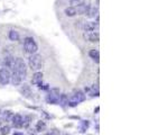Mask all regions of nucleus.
Returning <instances> with one entry per match:
<instances>
[{
  "instance_id": "nucleus-2",
  "label": "nucleus",
  "mask_w": 149,
  "mask_h": 135,
  "mask_svg": "<svg viewBox=\"0 0 149 135\" xmlns=\"http://www.w3.org/2000/svg\"><path fill=\"white\" fill-rule=\"evenodd\" d=\"M14 71L17 72L18 75L22 77V80L26 79V75H27V68H26V63L24 62V60H22V58H16L15 59Z\"/></svg>"
},
{
  "instance_id": "nucleus-6",
  "label": "nucleus",
  "mask_w": 149,
  "mask_h": 135,
  "mask_svg": "<svg viewBox=\"0 0 149 135\" xmlns=\"http://www.w3.org/2000/svg\"><path fill=\"white\" fill-rule=\"evenodd\" d=\"M97 27H99V22H84L82 30L84 32H95Z\"/></svg>"
},
{
  "instance_id": "nucleus-24",
  "label": "nucleus",
  "mask_w": 149,
  "mask_h": 135,
  "mask_svg": "<svg viewBox=\"0 0 149 135\" xmlns=\"http://www.w3.org/2000/svg\"><path fill=\"white\" fill-rule=\"evenodd\" d=\"M83 25H84V22H83V20H79V22H76V24H75V26H76L77 28H80V30L83 28Z\"/></svg>"
},
{
  "instance_id": "nucleus-15",
  "label": "nucleus",
  "mask_w": 149,
  "mask_h": 135,
  "mask_svg": "<svg viewBox=\"0 0 149 135\" xmlns=\"http://www.w3.org/2000/svg\"><path fill=\"white\" fill-rule=\"evenodd\" d=\"M89 55L95 61V62H99V59H100V54H99V51L97 50H91L89 52Z\"/></svg>"
},
{
  "instance_id": "nucleus-9",
  "label": "nucleus",
  "mask_w": 149,
  "mask_h": 135,
  "mask_svg": "<svg viewBox=\"0 0 149 135\" xmlns=\"http://www.w3.org/2000/svg\"><path fill=\"white\" fill-rule=\"evenodd\" d=\"M11 122H13L14 127H16V128L22 127V115H19V114H15V115H13V117H11Z\"/></svg>"
},
{
  "instance_id": "nucleus-17",
  "label": "nucleus",
  "mask_w": 149,
  "mask_h": 135,
  "mask_svg": "<svg viewBox=\"0 0 149 135\" xmlns=\"http://www.w3.org/2000/svg\"><path fill=\"white\" fill-rule=\"evenodd\" d=\"M20 92H22L24 96H26V97H28L29 95H31V90H30V88L27 84H24L22 86V89H20Z\"/></svg>"
},
{
  "instance_id": "nucleus-27",
  "label": "nucleus",
  "mask_w": 149,
  "mask_h": 135,
  "mask_svg": "<svg viewBox=\"0 0 149 135\" xmlns=\"http://www.w3.org/2000/svg\"><path fill=\"white\" fill-rule=\"evenodd\" d=\"M0 115H1V110H0Z\"/></svg>"
},
{
  "instance_id": "nucleus-3",
  "label": "nucleus",
  "mask_w": 149,
  "mask_h": 135,
  "mask_svg": "<svg viewBox=\"0 0 149 135\" xmlns=\"http://www.w3.org/2000/svg\"><path fill=\"white\" fill-rule=\"evenodd\" d=\"M24 47L26 50V52L29 54H35L38 50V45L35 42V39L33 37H26L24 42Z\"/></svg>"
},
{
  "instance_id": "nucleus-22",
  "label": "nucleus",
  "mask_w": 149,
  "mask_h": 135,
  "mask_svg": "<svg viewBox=\"0 0 149 135\" xmlns=\"http://www.w3.org/2000/svg\"><path fill=\"white\" fill-rule=\"evenodd\" d=\"M30 124V117L29 116H26L22 118V127H28Z\"/></svg>"
},
{
  "instance_id": "nucleus-12",
  "label": "nucleus",
  "mask_w": 149,
  "mask_h": 135,
  "mask_svg": "<svg viewBox=\"0 0 149 135\" xmlns=\"http://www.w3.org/2000/svg\"><path fill=\"white\" fill-rule=\"evenodd\" d=\"M97 14H99L97 7H91V6H90L89 10H88V14H86V15L89 16L90 18H94V17H97Z\"/></svg>"
},
{
  "instance_id": "nucleus-8",
  "label": "nucleus",
  "mask_w": 149,
  "mask_h": 135,
  "mask_svg": "<svg viewBox=\"0 0 149 135\" xmlns=\"http://www.w3.org/2000/svg\"><path fill=\"white\" fill-rule=\"evenodd\" d=\"M42 82H43V73L39 71L35 72L33 75V79H31V83L35 86H38V87H42Z\"/></svg>"
},
{
  "instance_id": "nucleus-18",
  "label": "nucleus",
  "mask_w": 149,
  "mask_h": 135,
  "mask_svg": "<svg viewBox=\"0 0 149 135\" xmlns=\"http://www.w3.org/2000/svg\"><path fill=\"white\" fill-rule=\"evenodd\" d=\"M46 128V124H45L43 120H38L37 124H36V131L37 132H42Z\"/></svg>"
},
{
  "instance_id": "nucleus-4",
  "label": "nucleus",
  "mask_w": 149,
  "mask_h": 135,
  "mask_svg": "<svg viewBox=\"0 0 149 135\" xmlns=\"http://www.w3.org/2000/svg\"><path fill=\"white\" fill-rule=\"evenodd\" d=\"M9 82H10V72L2 63H0V83L2 86H6Z\"/></svg>"
},
{
  "instance_id": "nucleus-19",
  "label": "nucleus",
  "mask_w": 149,
  "mask_h": 135,
  "mask_svg": "<svg viewBox=\"0 0 149 135\" xmlns=\"http://www.w3.org/2000/svg\"><path fill=\"white\" fill-rule=\"evenodd\" d=\"M2 114V117H3V120H11V117H13V112H10V110H5V112H1Z\"/></svg>"
},
{
  "instance_id": "nucleus-21",
  "label": "nucleus",
  "mask_w": 149,
  "mask_h": 135,
  "mask_svg": "<svg viewBox=\"0 0 149 135\" xmlns=\"http://www.w3.org/2000/svg\"><path fill=\"white\" fill-rule=\"evenodd\" d=\"M58 101H60V104H62L63 106H65V105H67V104H68V99H67V97L65 96V95H62V96H60Z\"/></svg>"
},
{
  "instance_id": "nucleus-5",
  "label": "nucleus",
  "mask_w": 149,
  "mask_h": 135,
  "mask_svg": "<svg viewBox=\"0 0 149 135\" xmlns=\"http://www.w3.org/2000/svg\"><path fill=\"white\" fill-rule=\"evenodd\" d=\"M83 37L85 41L88 42H93V43H97L100 39V35L97 32H84L83 34Z\"/></svg>"
},
{
  "instance_id": "nucleus-16",
  "label": "nucleus",
  "mask_w": 149,
  "mask_h": 135,
  "mask_svg": "<svg viewBox=\"0 0 149 135\" xmlns=\"http://www.w3.org/2000/svg\"><path fill=\"white\" fill-rule=\"evenodd\" d=\"M8 36H9V39H10V41H14V42L19 39V34H18V32H16V30H14L9 32V35H8Z\"/></svg>"
},
{
  "instance_id": "nucleus-13",
  "label": "nucleus",
  "mask_w": 149,
  "mask_h": 135,
  "mask_svg": "<svg viewBox=\"0 0 149 135\" xmlns=\"http://www.w3.org/2000/svg\"><path fill=\"white\" fill-rule=\"evenodd\" d=\"M58 99H60V96L56 95V94H53V92H51V94L48 95V97H47V100H48L51 104H57V103H58Z\"/></svg>"
},
{
  "instance_id": "nucleus-14",
  "label": "nucleus",
  "mask_w": 149,
  "mask_h": 135,
  "mask_svg": "<svg viewBox=\"0 0 149 135\" xmlns=\"http://www.w3.org/2000/svg\"><path fill=\"white\" fill-rule=\"evenodd\" d=\"M64 13H65V15L68 16V17H73V16L76 15V10H75V7H67L65 8V10H64Z\"/></svg>"
},
{
  "instance_id": "nucleus-28",
  "label": "nucleus",
  "mask_w": 149,
  "mask_h": 135,
  "mask_svg": "<svg viewBox=\"0 0 149 135\" xmlns=\"http://www.w3.org/2000/svg\"><path fill=\"white\" fill-rule=\"evenodd\" d=\"M0 128H1V125H0Z\"/></svg>"
},
{
  "instance_id": "nucleus-23",
  "label": "nucleus",
  "mask_w": 149,
  "mask_h": 135,
  "mask_svg": "<svg viewBox=\"0 0 149 135\" xmlns=\"http://www.w3.org/2000/svg\"><path fill=\"white\" fill-rule=\"evenodd\" d=\"M83 2H84V0H71V5H74L72 7H77V6L82 5Z\"/></svg>"
},
{
  "instance_id": "nucleus-25",
  "label": "nucleus",
  "mask_w": 149,
  "mask_h": 135,
  "mask_svg": "<svg viewBox=\"0 0 149 135\" xmlns=\"http://www.w3.org/2000/svg\"><path fill=\"white\" fill-rule=\"evenodd\" d=\"M48 135H60V132L57 129H53V131H51V133Z\"/></svg>"
},
{
  "instance_id": "nucleus-10",
  "label": "nucleus",
  "mask_w": 149,
  "mask_h": 135,
  "mask_svg": "<svg viewBox=\"0 0 149 135\" xmlns=\"http://www.w3.org/2000/svg\"><path fill=\"white\" fill-rule=\"evenodd\" d=\"M5 67L9 68V69H13L14 70V65H15V58L13 55H6L5 59H3V63H2Z\"/></svg>"
},
{
  "instance_id": "nucleus-7",
  "label": "nucleus",
  "mask_w": 149,
  "mask_h": 135,
  "mask_svg": "<svg viewBox=\"0 0 149 135\" xmlns=\"http://www.w3.org/2000/svg\"><path fill=\"white\" fill-rule=\"evenodd\" d=\"M90 8V5L88 2H83L82 5H80V6H77V7H75V10H76V14L77 15H86L88 14V10H89Z\"/></svg>"
},
{
  "instance_id": "nucleus-1",
  "label": "nucleus",
  "mask_w": 149,
  "mask_h": 135,
  "mask_svg": "<svg viewBox=\"0 0 149 135\" xmlns=\"http://www.w3.org/2000/svg\"><path fill=\"white\" fill-rule=\"evenodd\" d=\"M28 64H29V68L31 70L38 71V70H40L42 68L44 67V59L39 54H36V53L31 54L30 58L28 59Z\"/></svg>"
},
{
  "instance_id": "nucleus-26",
  "label": "nucleus",
  "mask_w": 149,
  "mask_h": 135,
  "mask_svg": "<svg viewBox=\"0 0 149 135\" xmlns=\"http://www.w3.org/2000/svg\"><path fill=\"white\" fill-rule=\"evenodd\" d=\"M14 135H24L22 133H19V132H16V133H14Z\"/></svg>"
},
{
  "instance_id": "nucleus-20",
  "label": "nucleus",
  "mask_w": 149,
  "mask_h": 135,
  "mask_svg": "<svg viewBox=\"0 0 149 135\" xmlns=\"http://www.w3.org/2000/svg\"><path fill=\"white\" fill-rule=\"evenodd\" d=\"M0 133H1V135H8L9 133H10V126H8V125L1 126V128H0Z\"/></svg>"
},
{
  "instance_id": "nucleus-11",
  "label": "nucleus",
  "mask_w": 149,
  "mask_h": 135,
  "mask_svg": "<svg viewBox=\"0 0 149 135\" xmlns=\"http://www.w3.org/2000/svg\"><path fill=\"white\" fill-rule=\"evenodd\" d=\"M10 82L13 86H19L20 83L22 82V77L18 75L17 72H13V75H10Z\"/></svg>"
}]
</instances>
